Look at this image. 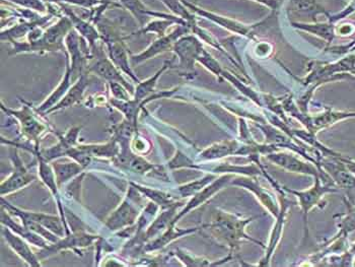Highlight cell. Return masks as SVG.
Masks as SVG:
<instances>
[{
  "instance_id": "obj_2",
  "label": "cell",
  "mask_w": 355,
  "mask_h": 267,
  "mask_svg": "<svg viewBox=\"0 0 355 267\" xmlns=\"http://www.w3.org/2000/svg\"><path fill=\"white\" fill-rule=\"evenodd\" d=\"M190 28L185 25H178V27L173 31L170 34L164 35L163 37H159L157 41L150 44L144 52L137 54V55H131V62L135 65L140 64L148 59L153 58V57L159 55V54L164 53L166 51L173 50L174 44L179 40L184 35L189 32Z\"/></svg>"
},
{
  "instance_id": "obj_25",
  "label": "cell",
  "mask_w": 355,
  "mask_h": 267,
  "mask_svg": "<svg viewBox=\"0 0 355 267\" xmlns=\"http://www.w3.org/2000/svg\"><path fill=\"white\" fill-rule=\"evenodd\" d=\"M197 230H198V227L189 230H178V231H176V230L174 229V225L171 224L168 231H166L161 238L153 241L151 244L146 246V251H155L157 250V249L163 248L166 244L172 242L173 240L177 239V238L181 237V236L191 234L193 232H196Z\"/></svg>"
},
{
  "instance_id": "obj_15",
  "label": "cell",
  "mask_w": 355,
  "mask_h": 267,
  "mask_svg": "<svg viewBox=\"0 0 355 267\" xmlns=\"http://www.w3.org/2000/svg\"><path fill=\"white\" fill-rule=\"evenodd\" d=\"M98 236L87 235V234L78 233L69 236L62 241L54 243L52 246H48L46 250L50 254L58 252V251L64 250V249L83 248V247L89 246L93 244L94 241L98 239Z\"/></svg>"
},
{
  "instance_id": "obj_5",
  "label": "cell",
  "mask_w": 355,
  "mask_h": 267,
  "mask_svg": "<svg viewBox=\"0 0 355 267\" xmlns=\"http://www.w3.org/2000/svg\"><path fill=\"white\" fill-rule=\"evenodd\" d=\"M1 109L8 115L14 116L19 120L21 132H24V135H27L28 139H33V141H38L39 137L46 129V126L37 119L36 115L33 113L28 104L24 105L21 110H12V109L6 108L3 103L1 102Z\"/></svg>"
},
{
  "instance_id": "obj_20",
  "label": "cell",
  "mask_w": 355,
  "mask_h": 267,
  "mask_svg": "<svg viewBox=\"0 0 355 267\" xmlns=\"http://www.w3.org/2000/svg\"><path fill=\"white\" fill-rule=\"evenodd\" d=\"M170 64L171 63L166 61L163 65V67H162L155 76H151V78H148V80H144V82H140L139 84H137V89H135V100L138 101V102H144L146 98L153 96L151 94L155 91V85H157V82L159 80V76L170 67Z\"/></svg>"
},
{
  "instance_id": "obj_1",
  "label": "cell",
  "mask_w": 355,
  "mask_h": 267,
  "mask_svg": "<svg viewBox=\"0 0 355 267\" xmlns=\"http://www.w3.org/2000/svg\"><path fill=\"white\" fill-rule=\"evenodd\" d=\"M71 21L67 15L61 17L53 26L47 28L44 36L36 42H19L12 41V49L10 55H17L21 53H30V52H52L64 51L65 38L70 31L72 30Z\"/></svg>"
},
{
  "instance_id": "obj_17",
  "label": "cell",
  "mask_w": 355,
  "mask_h": 267,
  "mask_svg": "<svg viewBox=\"0 0 355 267\" xmlns=\"http://www.w3.org/2000/svg\"><path fill=\"white\" fill-rule=\"evenodd\" d=\"M227 179H230V176L223 177V178L216 180V182L212 184L211 186H209V187L205 188L202 191L198 192V193L194 196V198L188 203L186 209H184L183 212H180L178 216L173 220L172 225L176 224L178 220L181 218L184 214H187L188 212L191 211V209H195V207H198V205H202L207 199H209L214 193H216V192L220 190L221 187H223V185L229 181Z\"/></svg>"
},
{
  "instance_id": "obj_6",
  "label": "cell",
  "mask_w": 355,
  "mask_h": 267,
  "mask_svg": "<svg viewBox=\"0 0 355 267\" xmlns=\"http://www.w3.org/2000/svg\"><path fill=\"white\" fill-rule=\"evenodd\" d=\"M182 2H183L184 6H185L190 12H192L193 14L205 17V19L211 21L212 23L218 24L220 27L227 28V30L231 31L232 33H236V34L248 36V35L251 33V31H253V28L256 27V25H245V24L240 23V21H236V19H230V17H223V15L208 12V10H203V8H198V6L190 3L187 0H182Z\"/></svg>"
},
{
  "instance_id": "obj_18",
  "label": "cell",
  "mask_w": 355,
  "mask_h": 267,
  "mask_svg": "<svg viewBox=\"0 0 355 267\" xmlns=\"http://www.w3.org/2000/svg\"><path fill=\"white\" fill-rule=\"evenodd\" d=\"M1 223L2 224L6 225V227H10V229H12L15 233H17V235L23 236V238L27 239L28 242L32 243V244L41 247V248H47V241L44 240L43 237L38 235V234L30 231V230H28V227H26L25 225H24V227H21V225L15 224L14 221L10 218V216H8L3 209H2L1 212Z\"/></svg>"
},
{
  "instance_id": "obj_10",
  "label": "cell",
  "mask_w": 355,
  "mask_h": 267,
  "mask_svg": "<svg viewBox=\"0 0 355 267\" xmlns=\"http://www.w3.org/2000/svg\"><path fill=\"white\" fill-rule=\"evenodd\" d=\"M89 71L98 74L109 83H119L128 89L129 93H133L132 87L124 80L123 76L120 74V69L112 62L111 59L104 55H98L96 62L89 67Z\"/></svg>"
},
{
  "instance_id": "obj_30",
  "label": "cell",
  "mask_w": 355,
  "mask_h": 267,
  "mask_svg": "<svg viewBox=\"0 0 355 267\" xmlns=\"http://www.w3.org/2000/svg\"><path fill=\"white\" fill-rule=\"evenodd\" d=\"M234 148V142H223V144L210 146L209 148L202 153V157H206V159H218V157L232 154Z\"/></svg>"
},
{
  "instance_id": "obj_16",
  "label": "cell",
  "mask_w": 355,
  "mask_h": 267,
  "mask_svg": "<svg viewBox=\"0 0 355 267\" xmlns=\"http://www.w3.org/2000/svg\"><path fill=\"white\" fill-rule=\"evenodd\" d=\"M72 82V71L70 69L69 63L67 62V71H65L64 76L60 84L57 85L56 89H54L53 93L49 96L43 103L38 107L39 112H47L50 109L53 108L55 105L58 104L62 98L67 95V92L70 89V85Z\"/></svg>"
},
{
  "instance_id": "obj_34",
  "label": "cell",
  "mask_w": 355,
  "mask_h": 267,
  "mask_svg": "<svg viewBox=\"0 0 355 267\" xmlns=\"http://www.w3.org/2000/svg\"><path fill=\"white\" fill-rule=\"evenodd\" d=\"M355 32V26L354 24L346 23L343 25L335 26V35L341 37H348Z\"/></svg>"
},
{
  "instance_id": "obj_11",
  "label": "cell",
  "mask_w": 355,
  "mask_h": 267,
  "mask_svg": "<svg viewBox=\"0 0 355 267\" xmlns=\"http://www.w3.org/2000/svg\"><path fill=\"white\" fill-rule=\"evenodd\" d=\"M1 201L8 207V211L14 212V214H17L19 218H28V220L33 221V222L38 223L49 231L53 232L56 235L63 236V234H64L60 220L57 216L41 214V212L21 211V209H17V207H12V205L6 203L3 198H1Z\"/></svg>"
},
{
  "instance_id": "obj_32",
  "label": "cell",
  "mask_w": 355,
  "mask_h": 267,
  "mask_svg": "<svg viewBox=\"0 0 355 267\" xmlns=\"http://www.w3.org/2000/svg\"><path fill=\"white\" fill-rule=\"evenodd\" d=\"M6 1L12 2L21 8H28L39 14H45L48 10V6L44 0H6Z\"/></svg>"
},
{
  "instance_id": "obj_33",
  "label": "cell",
  "mask_w": 355,
  "mask_h": 267,
  "mask_svg": "<svg viewBox=\"0 0 355 267\" xmlns=\"http://www.w3.org/2000/svg\"><path fill=\"white\" fill-rule=\"evenodd\" d=\"M212 178H214V177L207 176L205 177V178L201 179V180L196 181V182L182 186V187H180V192H181V194L183 196H191V194L196 193L199 190L202 189L205 186L207 185V184L211 181Z\"/></svg>"
},
{
  "instance_id": "obj_9",
  "label": "cell",
  "mask_w": 355,
  "mask_h": 267,
  "mask_svg": "<svg viewBox=\"0 0 355 267\" xmlns=\"http://www.w3.org/2000/svg\"><path fill=\"white\" fill-rule=\"evenodd\" d=\"M59 8H61L63 14L69 17L74 30L80 34V36L85 39V41L89 44V49L95 50L96 48V41L102 39L100 32H98L96 27H94L89 21H85L83 17H78L69 6H65V4L63 3H59Z\"/></svg>"
},
{
  "instance_id": "obj_12",
  "label": "cell",
  "mask_w": 355,
  "mask_h": 267,
  "mask_svg": "<svg viewBox=\"0 0 355 267\" xmlns=\"http://www.w3.org/2000/svg\"><path fill=\"white\" fill-rule=\"evenodd\" d=\"M2 235H3L4 239L8 243V246L15 251L21 259L25 260L26 262L31 266H40V262H39L38 258L35 256L33 251L31 250L30 247L28 246L27 243L23 239L19 237V236L15 235L8 229H2Z\"/></svg>"
},
{
  "instance_id": "obj_4",
  "label": "cell",
  "mask_w": 355,
  "mask_h": 267,
  "mask_svg": "<svg viewBox=\"0 0 355 267\" xmlns=\"http://www.w3.org/2000/svg\"><path fill=\"white\" fill-rule=\"evenodd\" d=\"M247 223L236 220L231 214H218L216 222L207 225L214 230L216 235L227 241L230 246L234 247L238 244L239 239L244 236V227Z\"/></svg>"
},
{
  "instance_id": "obj_13",
  "label": "cell",
  "mask_w": 355,
  "mask_h": 267,
  "mask_svg": "<svg viewBox=\"0 0 355 267\" xmlns=\"http://www.w3.org/2000/svg\"><path fill=\"white\" fill-rule=\"evenodd\" d=\"M87 85H89V80H87V74H83L80 76L78 80H76L74 85L70 87L69 92H67V95L62 98V100L46 113L54 112V111L61 110V109L69 108V107L74 106V105L78 104V103L82 102L83 94H85Z\"/></svg>"
},
{
  "instance_id": "obj_21",
  "label": "cell",
  "mask_w": 355,
  "mask_h": 267,
  "mask_svg": "<svg viewBox=\"0 0 355 267\" xmlns=\"http://www.w3.org/2000/svg\"><path fill=\"white\" fill-rule=\"evenodd\" d=\"M119 4L133 15L141 28L148 24V17H151V10L141 0H119Z\"/></svg>"
},
{
  "instance_id": "obj_3",
  "label": "cell",
  "mask_w": 355,
  "mask_h": 267,
  "mask_svg": "<svg viewBox=\"0 0 355 267\" xmlns=\"http://www.w3.org/2000/svg\"><path fill=\"white\" fill-rule=\"evenodd\" d=\"M203 50L202 44L194 36L181 37L173 47L179 57V67L187 72L194 71L195 61H198Z\"/></svg>"
},
{
  "instance_id": "obj_8",
  "label": "cell",
  "mask_w": 355,
  "mask_h": 267,
  "mask_svg": "<svg viewBox=\"0 0 355 267\" xmlns=\"http://www.w3.org/2000/svg\"><path fill=\"white\" fill-rule=\"evenodd\" d=\"M74 28L67 35L65 38L67 52L70 56V69L72 71V80H78L82 76L83 69H85L87 61V53H85L80 47V37Z\"/></svg>"
},
{
  "instance_id": "obj_29",
  "label": "cell",
  "mask_w": 355,
  "mask_h": 267,
  "mask_svg": "<svg viewBox=\"0 0 355 267\" xmlns=\"http://www.w3.org/2000/svg\"><path fill=\"white\" fill-rule=\"evenodd\" d=\"M83 150H87L91 155L96 157H117L118 146L116 141L106 144H96V146H80Z\"/></svg>"
},
{
  "instance_id": "obj_31",
  "label": "cell",
  "mask_w": 355,
  "mask_h": 267,
  "mask_svg": "<svg viewBox=\"0 0 355 267\" xmlns=\"http://www.w3.org/2000/svg\"><path fill=\"white\" fill-rule=\"evenodd\" d=\"M135 188H137L140 192L146 194V196L150 197V199H153L157 205H168V203H172V198H171L170 196L168 194L164 193V192L157 191V190H151L150 188L141 187V186H138L137 184H133Z\"/></svg>"
},
{
  "instance_id": "obj_22",
  "label": "cell",
  "mask_w": 355,
  "mask_h": 267,
  "mask_svg": "<svg viewBox=\"0 0 355 267\" xmlns=\"http://www.w3.org/2000/svg\"><path fill=\"white\" fill-rule=\"evenodd\" d=\"M273 162L279 166L286 168V170L295 171V172L306 173V174L315 175L318 176L317 170L312 166L301 163L299 160L287 155H269Z\"/></svg>"
},
{
  "instance_id": "obj_27",
  "label": "cell",
  "mask_w": 355,
  "mask_h": 267,
  "mask_svg": "<svg viewBox=\"0 0 355 267\" xmlns=\"http://www.w3.org/2000/svg\"><path fill=\"white\" fill-rule=\"evenodd\" d=\"M178 205H173L171 207V209H168V211L164 212L153 225H150V229L146 232V239H150V238H153V236L157 235L159 231L164 229L166 225H170L172 224L173 216H174L175 212H176V209Z\"/></svg>"
},
{
  "instance_id": "obj_36",
  "label": "cell",
  "mask_w": 355,
  "mask_h": 267,
  "mask_svg": "<svg viewBox=\"0 0 355 267\" xmlns=\"http://www.w3.org/2000/svg\"><path fill=\"white\" fill-rule=\"evenodd\" d=\"M253 1L263 4L266 8H270L271 10H276L279 8V0H253Z\"/></svg>"
},
{
  "instance_id": "obj_24",
  "label": "cell",
  "mask_w": 355,
  "mask_h": 267,
  "mask_svg": "<svg viewBox=\"0 0 355 267\" xmlns=\"http://www.w3.org/2000/svg\"><path fill=\"white\" fill-rule=\"evenodd\" d=\"M288 10L297 14H324L330 17L328 12H326L325 8H322L317 0H291L288 3Z\"/></svg>"
},
{
  "instance_id": "obj_35",
  "label": "cell",
  "mask_w": 355,
  "mask_h": 267,
  "mask_svg": "<svg viewBox=\"0 0 355 267\" xmlns=\"http://www.w3.org/2000/svg\"><path fill=\"white\" fill-rule=\"evenodd\" d=\"M83 176H85V175H82V176L76 178L69 188L70 194H71L72 196L76 197L78 200L80 199V197L78 196H80V183H82V179L83 178Z\"/></svg>"
},
{
  "instance_id": "obj_7",
  "label": "cell",
  "mask_w": 355,
  "mask_h": 267,
  "mask_svg": "<svg viewBox=\"0 0 355 267\" xmlns=\"http://www.w3.org/2000/svg\"><path fill=\"white\" fill-rule=\"evenodd\" d=\"M12 163H14L15 171L4 182H2L1 196L17 191V190L26 187L28 184L36 180V176L28 172L17 152L12 155Z\"/></svg>"
},
{
  "instance_id": "obj_14",
  "label": "cell",
  "mask_w": 355,
  "mask_h": 267,
  "mask_svg": "<svg viewBox=\"0 0 355 267\" xmlns=\"http://www.w3.org/2000/svg\"><path fill=\"white\" fill-rule=\"evenodd\" d=\"M137 212L128 201H123L107 220L106 225L110 230H120L130 225L137 220Z\"/></svg>"
},
{
  "instance_id": "obj_28",
  "label": "cell",
  "mask_w": 355,
  "mask_h": 267,
  "mask_svg": "<svg viewBox=\"0 0 355 267\" xmlns=\"http://www.w3.org/2000/svg\"><path fill=\"white\" fill-rule=\"evenodd\" d=\"M35 154L39 157V174H40L42 181L49 187L54 196H57V185L55 182V175L52 172L51 168L48 166L47 161L42 157L38 150Z\"/></svg>"
},
{
  "instance_id": "obj_23",
  "label": "cell",
  "mask_w": 355,
  "mask_h": 267,
  "mask_svg": "<svg viewBox=\"0 0 355 267\" xmlns=\"http://www.w3.org/2000/svg\"><path fill=\"white\" fill-rule=\"evenodd\" d=\"M291 25L300 30L306 31V32L312 33L317 35L320 38L324 39L328 43L332 42L333 38L335 37V24H301L293 23Z\"/></svg>"
},
{
  "instance_id": "obj_26",
  "label": "cell",
  "mask_w": 355,
  "mask_h": 267,
  "mask_svg": "<svg viewBox=\"0 0 355 267\" xmlns=\"http://www.w3.org/2000/svg\"><path fill=\"white\" fill-rule=\"evenodd\" d=\"M53 168L55 175H56L57 184L62 185L63 183L67 182L69 179L73 178L74 176L80 174L83 167L78 163H54Z\"/></svg>"
},
{
  "instance_id": "obj_19",
  "label": "cell",
  "mask_w": 355,
  "mask_h": 267,
  "mask_svg": "<svg viewBox=\"0 0 355 267\" xmlns=\"http://www.w3.org/2000/svg\"><path fill=\"white\" fill-rule=\"evenodd\" d=\"M349 118H355V112H344V111H335L331 108H326L325 113L314 118L312 127L314 130H320Z\"/></svg>"
}]
</instances>
